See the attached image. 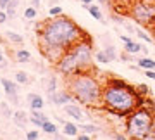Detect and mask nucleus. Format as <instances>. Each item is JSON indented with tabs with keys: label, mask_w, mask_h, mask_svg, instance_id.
Returning <instances> with one entry per match:
<instances>
[{
	"label": "nucleus",
	"mask_w": 155,
	"mask_h": 140,
	"mask_svg": "<svg viewBox=\"0 0 155 140\" xmlns=\"http://www.w3.org/2000/svg\"><path fill=\"white\" fill-rule=\"evenodd\" d=\"M40 47H57L67 50L69 47L83 38H88L83 28H79L71 17L59 16L50 17L47 21H41L36 24Z\"/></svg>",
	"instance_id": "f257e3e1"
},
{
	"label": "nucleus",
	"mask_w": 155,
	"mask_h": 140,
	"mask_svg": "<svg viewBox=\"0 0 155 140\" xmlns=\"http://www.w3.org/2000/svg\"><path fill=\"white\" fill-rule=\"evenodd\" d=\"M138 106H143V95H140L133 85L112 76L102 83V107L109 112L127 116Z\"/></svg>",
	"instance_id": "f03ea898"
},
{
	"label": "nucleus",
	"mask_w": 155,
	"mask_h": 140,
	"mask_svg": "<svg viewBox=\"0 0 155 140\" xmlns=\"http://www.w3.org/2000/svg\"><path fill=\"white\" fill-rule=\"evenodd\" d=\"M66 80L67 90L72 94L76 102L88 107L102 106V83L91 71H81Z\"/></svg>",
	"instance_id": "7ed1b4c3"
},
{
	"label": "nucleus",
	"mask_w": 155,
	"mask_h": 140,
	"mask_svg": "<svg viewBox=\"0 0 155 140\" xmlns=\"http://www.w3.org/2000/svg\"><path fill=\"white\" fill-rule=\"evenodd\" d=\"M155 130V109L138 106L126 116V135L129 138H143Z\"/></svg>",
	"instance_id": "20e7f679"
},
{
	"label": "nucleus",
	"mask_w": 155,
	"mask_h": 140,
	"mask_svg": "<svg viewBox=\"0 0 155 140\" xmlns=\"http://www.w3.org/2000/svg\"><path fill=\"white\" fill-rule=\"evenodd\" d=\"M67 50L71 52L74 59H76L78 66L81 71H93V59H95V52H93V45L88 38H83L76 42V43L69 47Z\"/></svg>",
	"instance_id": "39448f33"
},
{
	"label": "nucleus",
	"mask_w": 155,
	"mask_h": 140,
	"mask_svg": "<svg viewBox=\"0 0 155 140\" xmlns=\"http://www.w3.org/2000/svg\"><path fill=\"white\" fill-rule=\"evenodd\" d=\"M129 14L134 21L141 26H155V4H148L143 0H136L133 7L129 9Z\"/></svg>",
	"instance_id": "423d86ee"
},
{
	"label": "nucleus",
	"mask_w": 155,
	"mask_h": 140,
	"mask_svg": "<svg viewBox=\"0 0 155 140\" xmlns=\"http://www.w3.org/2000/svg\"><path fill=\"white\" fill-rule=\"evenodd\" d=\"M55 71L59 74H62L64 78H69V76H72V74L81 73V69H79V66H78L76 59H74V56H72L69 50L64 52V56L55 62Z\"/></svg>",
	"instance_id": "0eeeda50"
},
{
	"label": "nucleus",
	"mask_w": 155,
	"mask_h": 140,
	"mask_svg": "<svg viewBox=\"0 0 155 140\" xmlns=\"http://www.w3.org/2000/svg\"><path fill=\"white\" fill-rule=\"evenodd\" d=\"M48 101L52 102V104H55V106H66V104L76 102V99L72 97V94L69 92V90H64V92H55Z\"/></svg>",
	"instance_id": "6e6552de"
},
{
	"label": "nucleus",
	"mask_w": 155,
	"mask_h": 140,
	"mask_svg": "<svg viewBox=\"0 0 155 140\" xmlns=\"http://www.w3.org/2000/svg\"><path fill=\"white\" fill-rule=\"evenodd\" d=\"M40 50H41V56L47 57L52 64H55L66 52L64 49H57V47H40Z\"/></svg>",
	"instance_id": "1a4fd4ad"
},
{
	"label": "nucleus",
	"mask_w": 155,
	"mask_h": 140,
	"mask_svg": "<svg viewBox=\"0 0 155 140\" xmlns=\"http://www.w3.org/2000/svg\"><path fill=\"white\" fill-rule=\"evenodd\" d=\"M2 85H4V92H5V95H9V99L17 104V94H19L17 81H11V80L4 78L2 80Z\"/></svg>",
	"instance_id": "9d476101"
},
{
	"label": "nucleus",
	"mask_w": 155,
	"mask_h": 140,
	"mask_svg": "<svg viewBox=\"0 0 155 140\" xmlns=\"http://www.w3.org/2000/svg\"><path fill=\"white\" fill-rule=\"evenodd\" d=\"M64 112H66L69 118L76 119V121H83V119H84L83 109H81L79 106H76L74 102H71V104H66V106H64Z\"/></svg>",
	"instance_id": "9b49d317"
},
{
	"label": "nucleus",
	"mask_w": 155,
	"mask_h": 140,
	"mask_svg": "<svg viewBox=\"0 0 155 140\" xmlns=\"http://www.w3.org/2000/svg\"><path fill=\"white\" fill-rule=\"evenodd\" d=\"M28 101H29V107H31V111L43 109V106H45L43 97H41V95H36V94H29V95H28Z\"/></svg>",
	"instance_id": "f8f14e48"
},
{
	"label": "nucleus",
	"mask_w": 155,
	"mask_h": 140,
	"mask_svg": "<svg viewBox=\"0 0 155 140\" xmlns=\"http://www.w3.org/2000/svg\"><path fill=\"white\" fill-rule=\"evenodd\" d=\"M29 119H31V123L36 125V126H43L45 121H48V118L45 116L43 112H41V109H38V111H31V116H29Z\"/></svg>",
	"instance_id": "ddd939ff"
},
{
	"label": "nucleus",
	"mask_w": 155,
	"mask_h": 140,
	"mask_svg": "<svg viewBox=\"0 0 155 140\" xmlns=\"http://www.w3.org/2000/svg\"><path fill=\"white\" fill-rule=\"evenodd\" d=\"M14 59L21 64H26V62H31V52L24 50V49H19V50L14 52Z\"/></svg>",
	"instance_id": "4468645a"
},
{
	"label": "nucleus",
	"mask_w": 155,
	"mask_h": 140,
	"mask_svg": "<svg viewBox=\"0 0 155 140\" xmlns=\"http://www.w3.org/2000/svg\"><path fill=\"white\" fill-rule=\"evenodd\" d=\"M83 7L90 12V16L93 17V19H97V21H104V14L100 12V7L93 5V4H90V5H83Z\"/></svg>",
	"instance_id": "2eb2a0df"
},
{
	"label": "nucleus",
	"mask_w": 155,
	"mask_h": 140,
	"mask_svg": "<svg viewBox=\"0 0 155 140\" xmlns=\"http://www.w3.org/2000/svg\"><path fill=\"white\" fill-rule=\"evenodd\" d=\"M140 49H141V43H136V42H133V40L124 42V50H126V54L134 56V54H138L140 52Z\"/></svg>",
	"instance_id": "dca6fc26"
},
{
	"label": "nucleus",
	"mask_w": 155,
	"mask_h": 140,
	"mask_svg": "<svg viewBox=\"0 0 155 140\" xmlns=\"http://www.w3.org/2000/svg\"><path fill=\"white\" fill-rule=\"evenodd\" d=\"M138 67L145 69V71H148V69H155V61L153 59H148V57L145 56L141 59H138Z\"/></svg>",
	"instance_id": "f3484780"
},
{
	"label": "nucleus",
	"mask_w": 155,
	"mask_h": 140,
	"mask_svg": "<svg viewBox=\"0 0 155 140\" xmlns=\"http://www.w3.org/2000/svg\"><path fill=\"white\" fill-rule=\"evenodd\" d=\"M134 33H136V36H138L140 40H143L145 43H155V40L152 38V36H150L148 33H147V31H145V29H141V28H134Z\"/></svg>",
	"instance_id": "a211bd4d"
},
{
	"label": "nucleus",
	"mask_w": 155,
	"mask_h": 140,
	"mask_svg": "<svg viewBox=\"0 0 155 140\" xmlns=\"http://www.w3.org/2000/svg\"><path fill=\"white\" fill-rule=\"evenodd\" d=\"M12 118L16 119V123L19 125V126H24V125L28 123V114L24 111H16L12 114Z\"/></svg>",
	"instance_id": "6ab92c4d"
},
{
	"label": "nucleus",
	"mask_w": 155,
	"mask_h": 140,
	"mask_svg": "<svg viewBox=\"0 0 155 140\" xmlns=\"http://www.w3.org/2000/svg\"><path fill=\"white\" fill-rule=\"evenodd\" d=\"M64 133H66L67 137H76V135H78V126L74 123L64 121Z\"/></svg>",
	"instance_id": "aec40b11"
},
{
	"label": "nucleus",
	"mask_w": 155,
	"mask_h": 140,
	"mask_svg": "<svg viewBox=\"0 0 155 140\" xmlns=\"http://www.w3.org/2000/svg\"><path fill=\"white\" fill-rule=\"evenodd\" d=\"M5 38L9 40V42H12V43H22L24 40H22V35L19 33H14V31H5Z\"/></svg>",
	"instance_id": "412c9836"
},
{
	"label": "nucleus",
	"mask_w": 155,
	"mask_h": 140,
	"mask_svg": "<svg viewBox=\"0 0 155 140\" xmlns=\"http://www.w3.org/2000/svg\"><path fill=\"white\" fill-rule=\"evenodd\" d=\"M17 7H19V0H11V2H9V5H7V9H5L9 17H14L17 14Z\"/></svg>",
	"instance_id": "4be33fe9"
},
{
	"label": "nucleus",
	"mask_w": 155,
	"mask_h": 140,
	"mask_svg": "<svg viewBox=\"0 0 155 140\" xmlns=\"http://www.w3.org/2000/svg\"><path fill=\"white\" fill-rule=\"evenodd\" d=\"M79 128L83 130L84 133H90V135L98 133V131H100L98 126H95V125H90V123H81V125H79Z\"/></svg>",
	"instance_id": "5701e85b"
},
{
	"label": "nucleus",
	"mask_w": 155,
	"mask_h": 140,
	"mask_svg": "<svg viewBox=\"0 0 155 140\" xmlns=\"http://www.w3.org/2000/svg\"><path fill=\"white\" fill-rule=\"evenodd\" d=\"M55 92H57V78H55V76H52V78L48 80V87H47V94H48V99L54 95Z\"/></svg>",
	"instance_id": "b1692460"
},
{
	"label": "nucleus",
	"mask_w": 155,
	"mask_h": 140,
	"mask_svg": "<svg viewBox=\"0 0 155 140\" xmlns=\"http://www.w3.org/2000/svg\"><path fill=\"white\" fill-rule=\"evenodd\" d=\"M95 61L100 62V64H109V62H110V59L107 57L105 50H98V52H95Z\"/></svg>",
	"instance_id": "393cba45"
},
{
	"label": "nucleus",
	"mask_w": 155,
	"mask_h": 140,
	"mask_svg": "<svg viewBox=\"0 0 155 140\" xmlns=\"http://www.w3.org/2000/svg\"><path fill=\"white\" fill-rule=\"evenodd\" d=\"M41 130H43L45 133H50V135H55V133H57V126H55L54 123H50V119L43 123V126H41Z\"/></svg>",
	"instance_id": "a878e982"
},
{
	"label": "nucleus",
	"mask_w": 155,
	"mask_h": 140,
	"mask_svg": "<svg viewBox=\"0 0 155 140\" xmlns=\"http://www.w3.org/2000/svg\"><path fill=\"white\" fill-rule=\"evenodd\" d=\"M16 81L21 85H28L29 83V76L28 73H24V71H17L16 73Z\"/></svg>",
	"instance_id": "bb28decb"
},
{
	"label": "nucleus",
	"mask_w": 155,
	"mask_h": 140,
	"mask_svg": "<svg viewBox=\"0 0 155 140\" xmlns=\"http://www.w3.org/2000/svg\"><path fill=\"white\" fill-rule=\"evenodd\" d=\"M105 54H107V57L110 59V62L117 59V50H116V47H112V45H107L105 47Z\"/></svg>",
	"instance_id": "cd10ccee"
},
{
	"label": "nucleus",
	"mask_w": 155,
	"mask_h": 140,
	"mask_svg": "<svg viewBox=\"0 0 155 140\" xmlns=\"http://www.w3.org/2000/svg\"><path fill=\"white\" fill-rule=\"evenodd\" d=\"M36 7H33V5H29V7H26V11H24V19H35L36 17Z\"/></svg>",
	"instance_id": "c85d7f7f"
},
{
	"label": "nucleus",
	"mask_w": 155,
	"mask_h": 140,
	"mask_svg": "<svg viewBox=\"0 0 155 140\" xmlns=\"http://www.w3.org/2000/svg\"><path fill=\"white\" fill-rule=\"evenodd\" d=\"M62 7L61 5H54V7H50V11H48V14H50V17H59V16H62Z\"/></svg>",
	"instance_id": "c756f323"
},
{
	"label": "nucleus",
	"mask_w": 155,
	"mask_h": 140,
	"mask_svg": "<svg viewBox=\"0 0 155 140\" xmlns=\"http://www.w3.org/2000/svg\"><path fill=\"white\" fill-rule=\"evenodd\" d=\"M136 92H138L140 95L147 97V95H148V94H150V88H148V87H147V85H145V83H140L138 87H136Z\"/></svg>",
	"instance_id": "7c9ffc66"
},
{
	"label": "nucleus",
	"mask_w": 155,
	"mask_h": 140,
	"mask_svg": "<svg viewBox=\"0 0 155 140\" xmlns=\"http://www.w3.org/2000/svg\"><path fill=\"white\" fill-rule=\"evenodd\" d=\"M26 138H28V140H36V138H40L38 130H31V131H28V133H26Z\"/></svg>",
	"instance_id": "2f4dec72"
},
{
	"label": "nucleus",
	"mask_w": 155,
	"mask_h": 140,
	"mask_svg": "<svg viewBox=\"0 0 155 140\" xmlns=\"http://www.w3.org/2000/svg\"><path fill=\"white\" fill-rule=\"evenodd\" d=\"M0 107H2V112L5 114L7 118H11L12 114H14V112L11 111V107H9V104H5V102H4V104H2V106H0Z\"/></svg>",
	"instance_id": "473e14b6"
},
{
	"label": "nucleus",
	"mask_w": 155,
	"mask_h": 140,
	"mask_svg": "<svg viewBox=\"0 0 155 140\" xmlns=\"http://www.w3.org/2000/svg\"><path fill=\"white\" fill-rule=\"evenodd\" d=\"M7 19H9V14H7V12L4 11V9H0V24H4V22H5Z\"/></svg>",
	"instance_id": "72a5a7b5"
},
{
	"label": "nucleus",
	"mask_w": 155,
	"mask_h": 140,
	"mask_svg": "<svg viewBox=\"0 0 155 140\" xmlns=\"http://www.w3.org/2000/svg\"><path fill=\"white\" fill-rule=\"evenodd\" d=\"M78 140H91V137H90V133H81V135H76Z\"/></svg>",
	"instance_id": "f704fd0d"
},
{
	"label": "nucleus",
	"mask_w": 155,
	"mask_h": 140,
	"mask_svg": "<svg viewBox=\"0 0 155 140\" xmlns=\"http://www.w3.org/2000/svg\"><path fill=\"white\" fill-rule=\"evenodd\" d=\"M145 74H147V78L155 80V69H148V71H145Z\"/></svg>",
	"instance_id": "c9c22d12"
},
{
	"label": "nucleus",
	"mask_w": 155,
	"mask_h": 140,
	"mask_svg": "<svg viewBox=\"0 0 155 140\" xmlns=\"http://www.w3.org/2000/svg\"><path fill=\"white\" fill-rule=\"evenodd\" d=\"M114 138L116 140H126V138H129V137H127V135H122V133H116L114 135Z\"/></svg>",
	"instance_id": "e433bc0d"
},
{
	"label": "nucleus",
	"mask_w": 155,
	"mask_h": 140,
	"mask_svg": "<svg viewBox=\"0 0 155 140\" xmlns=\"http://www.w3.org/2000/svg\"><path fill=\"white\" fill-rule=\"evenodd\" d=\"M9 2H11V0H0V9H4V11H5L7 5H9Z\"/></svg>",
	"instance_id": "4c0bfd02"
},
{
	"label": "nucleus",
	"mask_w": 155,
	"mask_h": 140,
	"mask_svg": "<svg viewBox=\"0 0 155 140\" xmlns=\"http://www.w3.org/2000/svg\"><path fill=\"white\" fill-rule=\"evenodd\" d=\"M140 52H141L143 56H148V49H147L145 45H141V49H140Z\"/></svg>",
	"instance_id": "58836bf2"
},
{
	"label": "nucleus",
	"mask_w": 155,
	"mask_h": 140,
	"mask_svg": "<svg viewBox=\"0 0 155 140\" xmlns=\"http://www.w3.org/2000/svg\"><path fill=\"white\" fill-rule=\"evenodd\" d=\"M40 4H41V0H33V2H31V5H33V7H36V9L40 7Z\"/></svg>",
	"instance_id": "ea45409f"
},
{
	"label": "nucleus",
	"mask_w": 155,
	"mask_h": 140,
	"mask_svg": "<svg viewBox=\"0 0 155 140\" xmlns=\"http://www.w3.org/2000/svg\"><path fill=\"white\" fill-rule=\"evenodd\" d=\"M119 38L122 40V43H124V42H129V40H131V38H129V36H126V35H121Z\"/></svg>",
	"instance_id": "a19ab883"
},
{
	"label": "nucleus",
	"mask_w": 155,
	"mask_h": 140,
	"mask_svg": "<svg viewBox=\"0 0 155 140\" xmlns=\"http://www.w3.org/2000/svg\"><path fill=\"white\" fill-rule=\"evenodd\" d=\"M83 5H90V4H93V0H79Z\"/></svg>",
	"instance_id": "79ce46f5"
},
{
	"label": "nucleus",
	"mask_w": 155,
	"mask_h": 140,
	"mask_svg": "<svg viewBox=\"0 0 155 140\" xmlns=\"http://www.w3.org/2000/svg\"><path fill=\"white\" fill-rule=\"evenodd\" d=\"M4 62V54H2V50H0V64Z\"/></svg>",
	"instance_id": "37998d69"
},
{
	"label": "nucleus",
	"mask_w": 155,
	"mask_h": 140,
	"mask_svg": "<svg viewBox=\"0 0 155 140\" xmlns=\"http://www.w3.org/2000/svg\"><path fill=\"white\" fill-rule=\"evenodd\" d=\"M100 4H109V0H98Z\"/></svg>",
	"instance_id": "c03bdc74"
},
{
	"label": "nucleus",
	"mask_w": 155,
	"mask_h": 140,
	"mask_svg": "<svg viewBox=\"0 0 155 140\" xmlns=\"http://www.w3.org/2000/svg\"><path fill=\"white\" fill-rule=\"evenodd\" d=\"M143 2H148V4H155V0H143Z\"/></svg>",
	"instance_id": "a18cd8bd"
},
{
	"label": "nucleus",
	"mask_w": 155,
	"mask_h": 140,
	"mask_svg": "<svg viewBox=\"0 0 155 140\" xmlns=\"http://www.w3.org/2000/svg\"><path fill=\"white\" fill-rule=\"evenodd\" d=\"M0 97H2V94H0Z\"/></svg>",
	"instance_id": "49530a36"
}]
</instances>
